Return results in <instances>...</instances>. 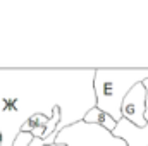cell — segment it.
Segmentation results:
<instances>
[{"label":"cell","instance_id":"obj_1","mask_svg":"<svg viewBox=\"0 0 148 146\" xmlns=\"http://www.w3.org/2000/svg\"><path fill=\"white\" fill-rule=\"evenodd\" d=\"M93 69L64 71H10L0 69V134L2 146H14L23 126L35 115L53 117L62 110V120L47 138L55 145L60 131L74 126L97 107Z\"/></svg>","mask_w":148,"mask_h":146},{"label":"cell","instance_id":"obj_2","mask_svg":"<svg viewBox=\"0 0 148 146\" xmlns=\"http://www.w3.org/2000/svg\"><path fill=\"white\" fill-rule=\"evenodd\" d=\"M145 81H148V69H97V107L109 113L115 122H119L122 119L124 98L136 84Z\"/></svg>","mask_w":148,"mask_h":146},{"label":"cell","instance_id":"obj_3","mask_svg":"<svg viewBox=\"0 0 148 146\" xmlns=\"http://www.w3.org/2000/svg\"><path fill=\"white\" fill-rule=\"evenodd\" d=\"M55 145L64 146H127V143L121 138H115L110 131L91 126L86 122H77L74 126L66 127L59 132Z\"/></svg>","mask_w":148,"mask_h":146},{"label":"cell","instance_id":"obj_4","mask_svg":"<svg viewBox=\"0 0 148 146\" xmlns=\"http://www.w3.org/2000/svg\"><path fill=\"white\" fill-rule=\"evenodd\" d=\"M145 107H147V89L145 84H136L122 102V119L133 122L138 127H145Z\"/></svg>","mask_w":148,"mask_h":146},{"label":"cell","instance_id":"obj_5","mask_svg":"<svg viewBox=\"0 0 148 146\" xmlns=\"http://www.w3.org/2000/svg\"><path fill=\"white\" fill-rule=\"evenodd\" d=\"M112 134L115 138L124 139L127 146H148V124L145 127H138L133 122L121 119Z\"/></svg>","mask_w":148,"mask_h":146},{"label":"cell","instance_id":"obj_6","mask_svg":"<svg viewBox=\"0 0 148 146\" xmlns=\"http://www.w3.org/2000/svg\"><path fill=\"white\" fill-rule=\"evenodd\" d=\"M83 122L91 124V126H100V127H103V129H107V131H110V132H114L115 127H117V122L112 119L109 113H105L103 110H100L98 107H95V108L90 110V112L84 115Z\"/></svg>","mask_w":148,"mask_h":146},{"label":"cell","instance_id":"obj_7","mask_svg":"<svg viewBox=\"0 0 148 146\" xmlns=\"http://www.w3.org/2000/svg\"><path fill=\"white\" fill-rule=\"evenodd\" d=\"M31 141H33V134H29V132H21V134L17 136L14 146H29Z\"/></svg>","mask_w":148,"mask_h":146},{"label":"cell","instance_id":"obj_8","mask_svg":"<svg viewBox=\"0 0 148 146\" xmlns=\"http://www.w3.org/2000/svg\"><path fill=\"white\" fill-rule=\"evenodd\" d=\"M29 146H47V141L41 138H33V141L29 143Z\"/></svg>","mask_w":148,"mask_h":146},{"label":"cell","instance_id":"obj_9","mask_svg":"<svg viewBox=\"0 0 148 146\" xmlns=\"http://www.w3.org/2000/svg\"><path fill=\"white\" fill-rule=\"evenodd\" d=\"M143 84H145V89H147V107H145V120L148 122V81H145Z\"/></svg>","mask_w":148,"mask_h":146},{"label":"cell","instance_id":"obj_10","mask_svg":"<svg viewBox=\"0 0 148 146\" xmlns=\"http://www.w3.org/2000/svg\"><path fill=\"white\" fill-rule=\"evenodd\" d=\"M50 146H64V145H50Z\"/></svg>","mask_w":148,"mask_h":146}]
</instances>
